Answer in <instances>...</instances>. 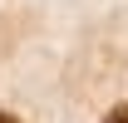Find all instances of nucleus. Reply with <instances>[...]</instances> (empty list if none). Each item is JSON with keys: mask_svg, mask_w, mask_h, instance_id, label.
<instances>
[{"mask_svg": "<svg viewBox=\"0 0 128 123\" xmlns=\"http://www.w3.org/2000/svg\"><path fill=\"white\" fill-rule=\"evenodd\" d=\"M0 123H20V118H15V113H0Z\"/></svg>", "mask_w": 128, "mask_h": 123, "instance_id": "2", "label": "nucleus"}, {"mask_svg": "<svg viewBox=\"0 0 128 123\" xmlns=\"http://www.w3.org/2000/svg\"><path fill=\"white\" fill-rule=\"evenodd\" d=\"M104 123H128V104H118V108H113V113H108Z\"/></svg>", "mask_w": 128, "mask_h": 123, "instance_id": "1", "label": "nucleus"}]
</instances>
